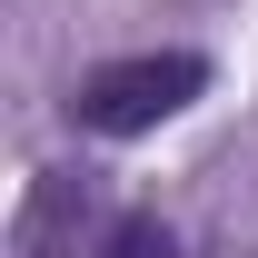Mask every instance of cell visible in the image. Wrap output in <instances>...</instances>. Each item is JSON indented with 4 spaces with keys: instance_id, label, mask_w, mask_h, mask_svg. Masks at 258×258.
Here are the masks:
<instances>
[{
    "instance_id": "7a4b0ae2",
    "label": "cell",
    "mask_w": 258,
    "mask_h": 258,
    "mask_svg": "<svg viewBox=\"0 0 258 258\" xmlns=\"http://www.w3.org/2000/svg\"><path fill=\"white\" fill-rule=\"evenodd\" d=\"M99 258H169V228H159V219H119Z\"/></svg>"
},
{
    "instance_id": "6da1fadb",
    "label": "cell",
    "mask_w": 258,
    "mask_h": 258,
    "mask_svg": "<svg viewBox=\"0 0 258 258\" xmlns=\"http://www.w3.org/2000/svg\"><path fill=\"white\" fill-rule=\"evenodd\" d=\"M199 90H209V60L199 50H139V60H99L70 90V119L99 129V139H139V129L179 119Z\"/></svg>"
}]
</instances>
